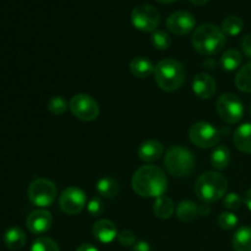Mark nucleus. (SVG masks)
Returning <instances> with one entry per match:
<instances>
[{
	"mask_svg": "<svg viewBox=\"0 0 251 251\" xmlns=\"http://www.w3.org/2000/svg\"><path fill=\"white\" fill-rule=\"evenodd\" d=\"M131 186L141 198L157 199L167 193L168 179L159 167L142 166L132 176Z\"/></svg>",
	"mask_w": 251,
	"mask_h": 251,
	"instance_id": "nucleus-1",
	"label": "nucleus"
},
{
	"mask_svg": "<svg viewBox=\"0 0 251 251\" xmlns=\"http://www.w3.org/2000/svg\"><path fill=\"white\" fill-rule=\"evenodd\" d=\"M194 49L201 55H216L226 46V34L213 24H203L194 31L191 37Z\"/></svg>",
	"mask_w": 251,
	"mask_h": 251,
	"instance_id": "nucleus-2",
	"label": "nucleus"
},
{
	"mask_svg": "<svg viewBox=\"0 0 251 251\" xmlns=\"http://www.w3.org/2000/svg\"><path fill=\"white\" fill-rule=\"evenodd\" d=\"M154 81L162 91L174 92L185 82V69L183 64L173 58L159 61L154 68Z\"/></svg>",
	"mask_w": 251,
	"mask_h": 251,
	"instance_id": "nucleus-3",
	"label": "nucleus"
},
{
	"mask_svg": "<svg viewBox=\"0 0 251 251\" xmlns=\"http://www.w3.org/2000/svg\"><path fill=\"white\" fill-rule=\"evenodd\" d=\"M228 189V180L217 172L201 174L195 183V195L202 203H213L225 198Z\"/></svg>",
	"mask_w": 251,
	"mask_h": 251,
	"instance_id": "nucleus-4",
	"label": "nucleus"
},
{
	"mask_svg": "<svg viewBox=\"0 0 251 251\" xmlns=\"http://www.w3.org/2000/svg\"><path fill=\"white\" fill-rule=\"evenodd\" d=\"M163 162L167 172L176 178L189 176L195 171L196 166V159L193 152L180 145L169 147Z\"/></svg>",
	"mask_w": 251,
	"mask_h": 251,
	"instance_id": "nucleus-5",
	"label": "nucleus"
},
{
	"mask_svg": "<svg viewBox=\"0 0 251 251\" xmlns=\"http://www.w3.org/2000/svg\"><path fill=\"white\" fill-rule=\"evenodd\" d=\"M29 201L37 207H49L55 201L58 190L55 184L46 178H38L29 184L27 189Z\"/></svg>",
	"mask_w": 251,
	"mask_h": 251,
	"instance_id": "nucleus-6",
	"label": "nucleus"
},
{
	"mask_svg": "<svg viewBox=\"0 0 251 251\" xmlns=\"http://www.w3.org/2000/svg\"><path fill=\"white\" fill-rule=\"evenodd\" d=\"M220 130L206 122H198L189 129V140L199 149H212L221 141Z\"/></svg>",
	"mask_w": 251,
	"mask_h": 251,
	"instance_id": "nucleus-7",
	"label": "nucleus"
},
{
	"mask_svg": "<svg viewBox=\"0 0 251 251\" xmlns=\"http://www.w3.org/2000/svg\"><path fill=\"white\" fill-rule=\"evenodd\" d=\"M217 113L221 119L227 124H237L244 117V104L234 93H223L218 97Z\"/></svg>",
	"mask_w": 251,
	"mask_h": 251,
	"instance_id": "nucleus-8",
	"label": "nucleus"
},
{
	"mask_svg": "<svg viewBox=\"0 0 251 251\" xmlns=\"http://www.w3.org/2000/svg\"><path fill=\"white\" fill-rule=\"evenodd\" d=\"M69 109L73 115L82 122H93L100 115V104L90 95L78 93L75 95L69 102Z\"/></svg>",
	"mask_w": 251,
	"mask_h": 251,
	"instance_id": "nucleus-9",
	"label": "nucleus"
},
{
	"mask_svg": "<svg viewBox=\"0 0 251 251\" xmlns=\"http://www.w3.org/2000/svg\"><path fill=\"white\" fill-rule=\"evenodd\" d=\"M131 22L141 32H154L161 22L158 10L150 4H140L131 11Z\"/></svg>",
	"mask_w": 251,
	"mask_h": 251,
	"instance_id": "nucleus-10",
	"label": "nucleus"
},
{
	"mask_svg": "<svg viewBox=\"0 0 251 251\" xmlns=\"http://www.w3.org/2000/svg\"><path fill=\"white\" fill-rule=\"evenodd\" d=\"M86 206H87V196L82 189L76 186L66 188L59 196V207L66 215H78L82 212Z\"/></svg>",
	"mask_w": 251,
	"mask_h": 251,
	"instance_id": "nucleus-11",
	"label": "nucleus"
},
{
	"mask_svg": "<svg viewBox=\"0 0 251 251\" xmlns=\"http://www.w3.org/2000/svg\"><path fill=\"white\" fill-rule=\"evenodd\" d=\"M167 29L176 36H185L194 31L196 20L189 11H176L166 21Z\"/></svg>",
	"mask_w": 251,
	"mask_h": 251,
	"instance_id": "nucleus-12",
	"label": "nucleus"
},
{
	"mask_svg": "<svg viewBox=\"0 0 251 251\" xmlns=\"http://www.w3.org/2000/svg\"><path fill=\"white\" fill-rule=\"evenodd\" d=\"M53 225V217L50 212L46 210H36L28 215L26 220V227L32 234H44L48 232Z\"/></svg>",
	"mask_w": 251,
	"mask_h": 251,
	"instance_id": "nucleus-13",
	"label": "nucleus"
},
{
	"mask_svg": "<svg viewBox=\"0 0 251 251\" xmlns=\"http://www.w3.org/2000/svg\"><path fill=\"white\" fill-rule=\"evenodd\" d=\"M217 91V82L211 75L200 73L193 80V92L200 100H210Z\"/></svg>",
	"mask_w": 251,
	"mask_h": 251,
	"instance_id": "nucleus-14",
	"label": "nucleus"
},
{
	"mask_svg": "<svg viewBox=\"0 0 251 251\" xmlns=\"http://www.w3.org/2000/svg\"><path fill=\"white\" fill-rule=\"evenodd\" d=\"M92 234L102 244H109L118 238L117 226L109 220H100L93 225Z\"/></svg>",
	"mask_w": 251,
	"mask_h": 251,
	"instance_id": "nucleus-15",
	"label": "nucleus"
},
{
	"mask_svg": "<svg viewBox=\"0 0 251 251\" xmlns=\"http://www.w3.org/2000/svg\"><path fill=\"white\" fill-rule=\"evenodd\" d=\"M164 152L163 145L157 140H147L144 141L137 149V156L141 161L151 163L158 161Z\"/></svg>",
	"mask_w": 251,
	"mask_h": 251,
	"instance_id": "nucleus-16",
	"label": "nucleus"
},
{
	"mask_svg": "<svg viewBox=\"0 0 251 251\" xmlns=\"http://www.w3.org/2000/svg\"><path fill=\"white\" fill-rule=\"evenodd\" d=\"M233 142L240 152L251 153V123H245L235 129Z\"/></svg>",
	"mask_w": 251,
	"mask_h": 251,
	"instance_id": "nucleus-17",
	"label": "nucleus"
},
{
	"mask_svg": "<svg viewBox=\"0 0 251 251\" xmlns=\"http://www.w3.org/2000/svg\"><path fill=\"white\" fill-rule=\"evenodd\" d=\"M130 71L137 78H147L154 73L153 63L147 56H136L130 61Z\"/></svg>",
	"mask_w": 251,
	"mask_h": 251,
	"instance_id": "nucleus-18",
	"label": "nucleus"
},
{
	"mask_svg": "<svg viewBox=\"0 0 251 251\" xmlns=\"http://www.w3.org/2000/svg\"><path fill=\"white\" fill-rule=\"evenodd\" d=\"M4 244L12 251L21 250L26 244V234L19 227L9 228L4 234Z\"/></svg>",
	"mask_w": 251,
	"mask_h": 251,
	"instance_id": "nucleus-19",
	"label": "nucleus"
},
{
	"mask_svg": "<svg viewBox=\"0 0 251 251\" xmlns=\"http://www.w3.org/2000/svg\"><path fill=\"white\" fill-rule=\"evenodd\" d=\"M174 211H176L174 202L168 196H159L154 200L153 213L156 217L161 218V220H168L174 215Z\"/></svg>",
	"mask_w": 251,
	"mask_h": 251,
	"instance_id": "nucleus-20",
	"label": "nucleus"
},
{
	"mask_svg": "<svg viewBox=\"0 0 251 251\" xmlns=\"http://www.w3.org/2000/svg\"><path fill=\"white\" fill-rule=\"evenodd\" d=\"M211 166L217 171H223L227 168L230 163V151L225 145L215 147L211 154Z\"/></svg>",
	"mask_w": 251,
	"mask_h": 251,
	"instance_id": "nucleus-21",
	"label": "nucleus"
},
{
	"mask_svg": "<svg viewBox=\"0 0 251 251\" xmlns=\"http://www.w3.org/2000/svg\"><path fill=\"white\" fill-rule=\"evenodd\" d=\"M234 251H251V227H240L232 238Z\"/></svg>",
	"mask_w": 251,
	"mask_h": 251,
	"instance_id": "nucleus-22",
	"label": "nucleus"
},
{
	"mask_svg": "<svg viewBox=\"0 0 251 251\" xmlns=\"http://www.w3.org/2000/svg\"><path fill=\"white\" fill-rule=\"evenodd\" d=\"M96 189L102 198L113 199L119 194V184L115 179L110 178V176L100 178L96 184Z\"/></svg>",
	"mask_w": 251,
	"mask_h": 251,
	"instance_id": "nucleus-23",
	"label": "nucleus"
},
{
	"mask_svg": "<svg viewBox=\"0 0 251 251\" xmlns=\"http://www.w3.org/2000/svg\"><path fill=\"white\" fill-rule=\"evenodd\" d=\"M199 216V206L190 200H184L179 202L176 207V217L181 222H193Z\"/></svg>",
	"mask_w": 251,
	"mask_h": 251,
	"instance_id": "nucleus-24",
	"label": "nucleus"
},
{
	"mask_svg": "<svg viewBox=\"0 0 251 251\" xmlns=\"http://www.w3.org/2000/svg\"><path fill=\"white\" fill-rule=\"evenodd\" d=\"M242 54L237 49H228L221 56V68L226 71H234L242 65Z\"/></svg>",
	"mask_w": 251,
	"mask_h": 251,
	"instance_id": "nucleus-25",
	"label": "nucleus"
},
{
	"mask_svg": "<svg viewBox=\"0 0 251 251\" xmlns=\"http://www.w3.org/2000/svg\"><path fill=\"white\" fill-rule=\"evenodd\" d=\"M235 86L243 92L251 93V61L239 69L235 75Z\"/></svg>",
	"mask_w": 251,
	"mask_h": 251,
	"instance_id": "nucleus-26",
	"label": "nucleus"
},
{
	"mask_svg": "<svg viewBox=\"0 0 251 251\" xmlns=\"http://www.w3.org/2000/svg\"><path fill=\"white\" fill-rule=\"evenodd\" d=\"M243 28H244V21L242 17L235 16V15L226 17L222 22V31L227 36H238L243 31Z\"/></svg>",
	"mask_w": 251,
	"mask_h": 251,
	"instance_id": "nucleus-27",
	"label": "nucleus"
},
{
	"mask_svg": "<svg viewBox=\"0 0 251 251\" xmlns=\"http://www.w3.org/2000/svg\"><path fill=\"white\" fill-rule=\"evenodd\" d=\"M151 43L158 50H166V49H168L171 47L172 38L167 32L161 31V29H156L151 34Z\"/></svg>",
	"mask_w": 251,
	"mask_h": 251,
	"instance_id": "nucleus-28",
	"label": "nucleus"
},
{
	"mask_svg": "<svg viewBox=\"0 0 251 251\" xmlns=\"http://www.w3.org/2000/svg\"><path fill=\"white\" fill-rule=\"evenodd\" d=\"M68 100L61 96H53L47 103V109L53 115H63L68 110Z\"/></svg>",
	"mask_w": 251,
	"mask_h": 251,
	"instance_id": "nucleus-29",
	"label": "nucleus"
},
{
	"mask_svg": "<svg viewBox=\"0 0 251 251\" xmlns=\"http://www.w3.org/2000/svg\"><path fill=\"white\" fill-rule=\"evenodd\" d=\"M31 251H60V248L51 238L41 237L34 240Z\"/></svg>",
	"mask_w": 251,
	"mask_h": 251,
	"instance_id": "nucleus-30",
	"label": "nucleus"
},
{
	"mask_svg": "<svg viewBox=\"0 0 251 251\" xmlns=\"http://www.w3.org/2000/svg\"><path fill=\"white\" fill-rule=\"evenodd\" d=\"M217 222H218V226H220L222 229L232 230L237 227L239 220H238V217L234 215V213L222 212L220 216H218Z\"/></svg>",
	"mask_w": 251,
	"mask_h": 251,
	"instance_id": "nucleus-31",
	"label": "nucleus"
},
{
	"mask_svg": "<svg viewBox=\"0 0 251 251\" xmlns=\"http://www.w3.org/2000/svg\"><path fill=\"white\" fill-rule=\"evenodd\" d=\"M87 211L92 217H100L105 211L104 202L100 198L95 196L87 202Z\"/></svg>",
	"mask_w": 251,
	"mask_h": 251,
	"instance_id": "nucleus-32",
	"label": "nucleus"
},
{
	"mask_svg": "<svg viewBox=\"0 0 251 251\" xmlns=\"http://www.w3.org/2000/svg\"><path fill=\"white\" fill-rule=\"evenodd\" d=\"M243 202H244V201L240 198L239 194L237 193L227 194V195L223 198V205H225V207L229 211L239 210V208L242 207Z\"/></svg>",
	"mask_w": 251,
	"mask_h": 251,
	"instance_id": "nucleus-33",
	"label": "nucleus"
},
{
	"mask_svg": "<svg viewBox=\"0 0 251 251\" xmlns=\"http://www.w3.org/2000/svg\"><path fill=\"white\" fill-rule=\"evenodd\" d=\"M118 242H119L123 247H134L135 243H136V237H135L132 230L124 229L118 234Z\"/></svg>",
	"mask_w": 251,
	"mask_h": 251,
	"instance_id": "nucleus-34",
	"label": "nucleus"
},
{
	"mask_svg": "<svg viewBox=\"0 0 251 251\" xmlns=\"http://www.w3.org/2000/svg\"><path fill=\"white\" fill-rule=\"evenodd\" d=\"M242 49L245 55L251 59V33L245 34L242 39Z\"/></svg>",
	"mask_w": 251,
	"mask_h": 251,
	"instance_id": "nucleus-35",
	"label": "nucleus"
},
{
	"mask_svg": "<svg viewBox=\"0 0 251 251\" xmlns=\"http://www.w3.org/2000/svg\"><path fill=\"white\" fill-rule=\"evenodd\" d=\"M132 251H151V245L147 242L140 240V242L135 243V245L132 247Z\"/></svg>",
	"mask_w": 251,
	"mask_h": 251,
	"instance_id": "nucleus-36",
	"label": "nucleus"
},
{
	"mask_svg": "<svg viewBox=\"0 0 251 251\" xmlns=\"http://www.w3.org/2000/svg\"><path fill=\"white\" fill-rule=\"evenodd\" d=\"M202 66L206 69V70L212 71V70H216V68H217V63H216L215 59L208 58V59H206L205 61H203Z\"/></svg>",
	"mask_w": 251,
	"mask_h": 251,
	"instance_id": "nucleus-37",
	"label": "nucleus"
},
{
	"mask_svg": "<svg viewBox=\"0 0 251 251\" xmlns=\"http://www.w3.org/2000/svg\"><path fill=\"white\" fill-rule=\"evenodd\" d=\"M211 212V207L208 203H202L199 206V216H208Z\"/></svg>",
	"mask_w": 251,
	"mask_h": 251,
	"instance_id": "nucleus-38",
	"label": "nucleus"
},
{
	"mask_svg": "<svg viewBox=\"0 0 251 251\" xmlns=\"http://www.w3.org/2000/svg\"><path fill=\"white\" fill-rule=\"evenodd\" d=\"M75 251H98V249L90 243H85V244H81Z\"/></svg>",
	"mask_w": 251,
	"mask_h": 251,
	"instance_id": "nucleus-39",
	"label": "nucleus"
},
{
	"mask_svg": "<svg viewBox=\"0 0 251 251\" xmlns=\"http://www.w3.org/2000/svg\"><path fill=\"white\" fill-rule=\"evenodd\" d=\"M243 201H244V205L247 206L248 210L251 211V189L244 194V198H243Z\"/></svg>",
	"mask_w": 251,
	"mask_h": 251,
	"instance_id": "nucleus-40",
	"label": "nucleus"
},
{
	"mask_svg": "<svg viewBox=\"0 0 251 251\" xmlns=\"http://www.w3.org/2000/svg\"><path fill=\"white\" fill-rule=\"evenodd\" d=\"M189 1L191 2V4L194 5H198V6H201V5H205L207 4L208 0H189Z\"/></svg>",
	"mask_w": 251,
	"mask_h": 251,
	"instance_id": "nucleus-41",
	"label": "nucleus"
},
{
	"mask_svg": "<svg viewBox=\"0 0 251 251\" xmlns=\"http://www.w3.org/2000/svg\"><path fill=\"white\" fill-rule=\"evenodd\" d=\"M156 1L159 2V4H171V2L176 1V0H156Z\"/></svg>",
	"mask_w": 251,
	"mask_h": 251,
	"instance_id": "nucleus-42",
	"label": "nucleus"
},
{
	"mask_svg": "<svg viewBox=\"0 0 251 251\" xmlns=\"http://www.w3.org/2000/svg\"><path fill=\"white\" fill-rule=\"evenodd\" d=\"M250 117H251V104H250Z\"/></svg>",
	"mask_w": 251,
	"mask_h": 251,
	"instance_id": "nucleus-43",
	"label": "nucleus"
}]
</instances>
